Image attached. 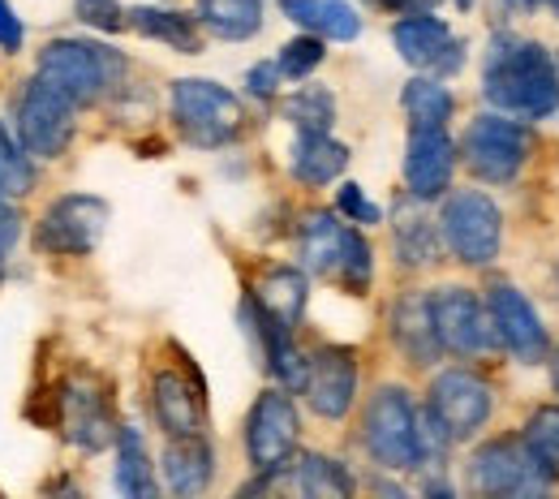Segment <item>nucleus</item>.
I'll return each mask as SVG.
<instances>
[{
    "label": "nucleus",
    "instance_id": "obj_1",
    "mask_svg": "<svg viewBox=\"0 0 559 499\" xmlns=\"http://www.w3.org/2000/svg\"><path fill=\"white\" fill-rule=\"evenodd\" d=\"M483 95L495 112L547 121L559 112V66L538 39L495 31L483 57Z\"/></svg>",
    "mask_w": 559,
    "mask_h": 499
},
{
    "label": "nucleus",
    "instance_id": "obj_2",
    "mask_svg": "<svg viewBox=\"0 0 559 499\" xmlns=\"http://www.w3.org/2000/svg\"><path fill=\"white\" fill-rule=\"evenodd\" d=\"M126 70H130L126 57L99 39H52L39 52L35 73L57 91H66L78 108H91L126 82Z\"/></svg>",
    "mask_w": 559,
    "mask_h": 499
},
{
    "label": "nucleus",
    "instance_id": "obj_3",
    "mask_svg": "<svg viewBox=\"0 0 559 499\" xmlns=\"http://www.w3.org/2000/svg\"><path fill=\"white\" fill-rule=\"evenodd\" d=\"M168 108H173L177 134L199 151H219V146L237 143L246 130V104L211 78H177Z\"/></svg>",
    "mask_w": 559,
    "mask_h": 499
},
{
    "label": "nucleus",
    "instance_id": "obj_4",
    "mask_svg": "<svg viewBox=\"0 0 559 499\" xmlns=\"http://www.w3.org/2000/svg\"><path fill=\"white\" fill-rule=\"evenodd\" d=\"M361 448L370 452V461L379 470H396V474L421 470L418 405L401 383H383L370 396V405L361 414Z\"/></svg>",
    "mask_w": 559,
    "mask_h": 499
},
{
    "label": "nucleus",
    "instance_id": "obj_5",
    "mask_svg": "<svg viewBox=\"0 0 559 499\" xmlns=\"http://www.w3.org/2000/svg\"><path fill=\"white\" fill-rule=\"evenodd\" d=\"M461 159L465 168L483 181V186H508L521 177V168L530 164V151H534V130L530 121H516L508 112H483L465 126L461 134Z\"/></svg>",
    "mask_w": 559,
    "mask_h": 499
},
{
    "label": "nucleus",
    "instance_id": "obj_6",
    "mask_svg": "<svg viewBox=\"0 0 559 499\" xmlns=\"http://www.w3.org/2000/svg\"><path fill=\"white\" fill-rule=\"evenodd\" d=\"M439 233L456 263L490 268L503 250V212L483 190H452V194H443Z\"/></svg>",
    "mask_w": 559,
    "mask_h": 499
},
{
    "label": "nucleus",
    "instance_id": "obj_7",
    "mask_svg": "<svg viewBox=\"0 0 559 499\" xmlns=\"http://www.w3.org/2000/svg\"><path fill=\"white\" fill-rule=\"evenodd\" d=\"M13 130L22 146L35 159H61L70 151L73 134H78V104L66 91H57L52 82H44L39 73L22 86L17 108H13Z\"/></svg>",
    "mask_w": 559,
    "mask_h": 499
},
{
    "label": "nucleus",
    "instance_id": "obj_8",
    "mask_svg": "<svg viewBox=\"0 0 559 499\" xmlns=\"http://www.w3.org/2000/svg\"><path fill=\"white\" fill-rule=\"evenodd\" d=\"M465 478L483 496H543L556 487V478L538 465V456L525 448V439H487L474 448Z\"/></svg>",
    "mask_w": 559,
    "mask_h": 499
},
{
    "label": "nucleus",
    "instance_id": "obj_9",
    "mask_svg": "<svg viewBox=\"0 0 559 499\" xmlns=\"http://www.w3.org/2000/svg\"><path fill=\"white\" fill-rule=\"evenodd\" d=\"M112 207L99 194H66L57 199L35 224V250L52 259H82L108 233Z\"/></svg>",
    "mask_w": 559,
    "mask_h": 499
},
{
    "label": "nucleus",
    "instance_id": "obj_10",
    "mask_svg": "<svg viewBox=\"0 0 559 499\" xmlns=\"http://www.w3.org/2000/svg\"><path fill=\"white\" fill-rule=\"evenodd\" d=\"M301 418L288 388H267L246 414V456L254 474H280L297 456Z\"/></svg>",
    "mask_w": 559,
    "mask_h": 499
},
{
    "label": "nucleus",
    "instance_id": "obj_11",
    "mask_svg": "<svg viewBox=\"0 0 559 499\" xmlns=\"http://www.w3.org/2000/svg\"><path fill=\"white\" fill-rule=\"evenodd\" d=\"M430 314H435V332L443 354L452 357H487L499 349L495 328H490L487 301H478V293L465 285H443L430 293Z\"/></svg>",
    "mask_w": 559,
    "mask_h": 499
},
{
    "label": "nucleus",
    "instance_id": "obj_12",
    "mask_svg": "<svg viewBox=\"0 0 559 499\" xmlns=\"http://www.w3.org/2000/svg\"><path fill=\"white\" fill-rule=\"evenodd\" d=\"M426 405L435 409V418L448 427L452 439H474L490 423V414H495V388L478 370L452 366V370H439L430 379Z\"/></svg>",
    "mask_w": 559,
    "mask_h": 499
},
{
    "label": "nucleus",
    "instance_id": "obj_13",
    "mask_svg": "<svg viewBox=\"0 0 559 499\" xmlns=\"http://www.w3.org/2000/svg\"><path fill=\"white\" fill-rule=\"evenodd\" d=\"M487 314H490V328H495L499 349L512 354L521 366H543V361L551 357L547 323H543V314L534 310V301L516 285H508V281L490 285Z\"/></svg>",
    "mask_w": 559,
    "mask_h": 499
},
{
    "label": "nucleus",
    "instance_id": "obj_14",
    "mask_svg": "<svg viewBox=\"0 0 559 499\" xmlns=\"http://www.w3.org/2000/svg\"><path fill=\"white\" fill-rule=\"evenodd\" d=\"M392 44L405 66L435 73V78H452L456 70H465V39H456L452 26L443 17H435L430 9L401 13L392 26Z\"/></svg>",
    "mask_w": 559,
    "mask_h": 499
},
{
    "label": "nucleus",
    "instance_id": "obj_15",
    "mask_svg": "<svg viewBox=\"0 0 559 499\" xmlns=\"http://www.w3.org/2000/svg\"><path fill=\"white\" fill-rule=\"evenodd\" d=\"M301 396L323 423L349 418L353 401H357V354L349 345H323L306 357Z\"/></svg>",
    "mask_w": 559,
    "mask_h": 499
},
{
    "label": "nucleus",
    "instance_id": "obj_16",
    "mask_svg": "<svg viewBox=\"0 0 559 499\" xmlns=\"http://www.w3.org/2000/svg\"><path fill=\"white\" fill-rule=\"evenodd\" d=\"M456 159H461V146L452 143L448 126H409V143H405V190L414 199H421V203L443 199L452 190Z\"/></svg>",
    "mask_w": 559,
    "mask_h": 499
},
{
    "label": "nucleus",
    "instance_id": "obj_17",
    "mask_svg": "<svg viewBox=\"0 0 559 499\" xmlns=\"http://www.w3.org/2000/svg\"><path fill=\"white\" fill-rule=\"evenodd\" d=\"M61 427H66V439L86 456L112 448L117 430H121L117 418H112V405H108L104 388L91 375H78V379L66 383V392H61Z\"/></svg>",
    "mask_w": 559,
    "mask_h": 499
},
{
    "label": "nucleus",
    "instance_id": "obj_18",
    "mask_svg": "<svg viewBox=\"0 0 559 499\" xmlns=\"http://www.w3.org/2000/svg\"><path fill=\"white\" fill-rule=\"evenodd\" d=\"M353 224H345L341 212H306L297 224V259L310 276L336 281L349 254Z\"/></svg>",
    "mask_w": 559,
    "mask_h": 499
},
{
    "label": "nucleus",
    "instance_id": "obj_19",
    "mask_svg": "<svg viewBox=\"0 0 559 499\" xmlns=\"http://www.w3.org/2000/svg\"><path fill=\"white\" fill-rule=\"evenodd\" d=\"M151 414L168 439L173 435H199L207 427L203 388L194 379H186L181 370H155L151 375Z\"/></svg>",
    "mask_w": 559,
    "mask_h": 499
},
{
    "label": "nucleus",
    "instance_id": "obj_20",
    "mask_svg": "<svg viewBox=\"0 0 559 499\" xmlns=\"http://www.w3.org/2000/svg\"><path fill=\"white\" fill-rule=\"evenodd\" d=\"M392 250H396V263L405 272H421V268L439 263V254H443L439 219L426 212V203L414 199L409 190L392 207Z\"/></svg>",
    "mask_w": 559,
    "mask_h": 499
},
{
    "label": "nucleus",
    "instance_id": "obj_21",
    "mask_svg": "<svg viewBox=\"0 0 559 499\" xmlns=\"http://www.w3.org/2000/svg\"><path fill=\"white\" fill-rule=\"evenodd\" d=\"M159 470H164V487L173 496H203L215 478V448L203 430L199 435H173L164 456H159Z\"/></svg>",
    "mask_w": 559,
    "mask_h": 499
},
{
    "label": "nucleus",
    "instance_id": "obj_22",
    "mask_svg": "<svg viewBox=\"0 0 559 499\" xmlns=\"http://www.w3.org/2000/svg\"><path fill=\"white\" fill-rule=\"evenodd\" d=\"M388 328H392L396 349L409 357L414 366H435L439 354H443L439 332H435V314H430V293H418V288H414V293L396 297Z\"/></svg>",
    "mask_w": 559,
    "mask_h": 499
},
{
    "label": "nucleus",
    "instance_id": "obj_23",
    "mask_svg": "<svg viewBox=\"0 0 559 499\" xmlns=\"http://www.w3.org/2000/svg\"><path fill=\"white\" fill-rule=\"evenodd\" d=\"M250 301H254L259 314H267L272 323L297 332V323H301V314H306V301H310V281H306L301 268H267V272L259 276Z\"/></svg>",
    "mask_w": 559,
    "mask_h": 499
},
{
    "label": "nucleus",
    "instance_id": "obj_24",
    "mask_svg": "<svg viewBox=\"0 0 559 499\" xmlns=\"http://www.w3.org/2000/svg\"><path fill=\"white\" fill-rule=\"evenodd\" d=\"M280 13L293 26L332 44H353L361 35V13L349 0H280Z\"/></svg>",
    "mask_w": 559,
    "mask_h": 499
},
{
    "label": "nucleus",
    "instance_id": "obj_25",
    "mask_svg": "<svg viewBox=\"0 0 559 499\" xmlns=\"http://www.w3.org/2000/svg\"><path fill=\"white\" fill-rule=\"evenodd\" d=\"M130 26L142 39L168 44L181 57H199L203 52V22L199 13H181V9H159V4H134L130 9Z\"/></svg>",
    "mask_w": 559,
    "mask_h": 499
},
{
    "label": "nucleus",
    "instance_id": "obj_26",
    "mask_svg": "<svg viewBox=\"0 0 559 499\" xmlns=\"http://www.w3.org/2000/svg\"><path fill=\"white\" fill-rule=\"evenodd\" d=\"M288 168L301 186H332L349 168V146L332 134H297L288 151Z\"/></svg>",
    "mask_w": 559,
    "mask_h": 499
},
{
    "label": "nucleus",
    "instance_id": "obj_27",
    "mask_svg": "<svg viewBox=\"0 0 559 499\" xmlns=\"http://www.w3.org/2000/svg\"><path fill=\"white\" fill-rule=\"evenodd\" d=\"M284 474L293 478V487L310 499H349L357 491L353 474L336 461V456H323V452H306L297 461L284 465Z\"/></svg>",
    "mask_w": 559,
    "mask_h": 499
},
{
    "label": "nucleus",
    "instance_id": "obj_28",
    "mask_svg": "<svg viewBox=\"0 0 559 499\" xmlns=\"http://www.w3.org/2000/svg\"><path fill=\"white\" fill-rule=\"evenodd\" d=\"M263 9L267 0H199V22L224 44H246L263 31Z\"/></svg>",
    "mask_w": 559,
    "mask_h": 499
},
{
    "label": "nucleus",
    "instance_id": "obj_29",
    "mask_svg": "<svg viewBox=\"0 0 559 499\" xmlns=\"http://www.w3.org/2000/svg\"><path fill=\"white\" fill-rule=\"evenodd\" d=\"M112 487L130 499H151L159 491L155 483V465H151V452H146V439L139 427H121L117 430V465H112Z\"/></svg>",
    "mask_w": 559,
    "mask_h": 499
},
{
    "label": "nucleus",
    "instance_id": "obj_30",
    "mask_svg": "<svg viewBox=\"0 0 559 499\" xmlns=\"http://www.w3.org/2000/svg\"><path fill=\"white\" fill-rule=\"evenodd\" d=\"M401 108H405L409 126H448L452 112H456V99H452V91L443 86V78L418 73V78L405 82V91H401Z\"/></svg>",
    "mask_w": 559,
    "mask_h": 499
},
{
    "label": "nucleus",
    "instance_id": "obj_31",
    "mask_svg": "<svg viewBox=\"0 0 559 499\" xmlns=\"http://www.w3.org/2000/svg\"><path fill=\"white\" fill-rule=\"evenodd\" d=\"M280 112H284V121L297 134H332V126H336V95L328 86H297L293 95H284Z\"/></svg>",
    "mask_w": 559,
    "mask_h": 499
},
{
    "label": "nucleus",
    "instance_id": "obj_32",
    "mask_svg": "<svg viewBox=\"0 0 559 499\" xmlns=\"http://www.w3.org/2000/svg\"><path fill=\"white\" fill-rule=\"evenodd\" d=\"M31 190H35V155L0 121V194L4 199H26Z\"/></svg>",
    "mask_w": 559,
    "mask_h": 499
},
{
    "label": "nucleus",
    "instance_id": "obj_33",
    "mask_svg": "<svg viewBox=\"0 0 559 499\" xmlns=\"http://www.w3.org/2000/svg\"><path fill=\"white\" fill-rule=\"evenodd\" d=\"M521 439L538 456V465L559 483V405H538L521 427Z\"/></svg>",
    "mask_w": 559,
    "mask_h": 499
},
{
    "label": "nucleus",
    "instance_id": "obj_34",
    "mask_svg": "<svg viewBox=\"0 0 559 499\" xmlns=\"http://www.w3.org/2000/svg\"><path fill=\"white\" fill-rule=\"evenodd\" d=\"M323 61H328V39H319V35H310V31H301L297 39H288L276 57L280 73H284V78H293V82L310 78Z\"/></svg>",
    "mask_w": 559,
    "mask_h": 499
},
{
    "label": "nucleus",
    "instance_id": "obj_35",
    "mask_svg": "<svg viewBox=\"0 0 559 499\" xmlns=\"http://www.w3.org/2000/svg\"><path fill=\"white\" fill-rule=\"evenodd\" d=\"M73 13L82 26H91L99 35H117L130 26V9L121 0H73Z\"/></svg>",
    "mask_w": 559,
    "mask_h": 499
},
{
    "label": "nucleus",
    "instance_id": "obj_36",
    "mask_svg": "<svg viewBox=\"0 0 559 499\" xmlns=\"http://www.w3.org/2000/svg\"><path fill=\"white\" fill-rule=\"evenodd\" d=\"M336 212L345 215L349 224H361V228H366V224H383V212L366 199V190H361L357 181H345V186L336 190Z\"/></svg>",
    "mask_w": 559,
    "mask_h": 499
},
{
    "label": "nucleus",
    "instance_id": "obj_37",
    "mask_svg": "<svg viewBox=\"0 0 559 499\" xmlns=\"http://www.w3.org/2000/svg\"><path fill=\"white\" fill-rule=\"evenodd\" d=\"M280 78H284V73H280L276 61H259L254 70L246 73V91H250L254 99H263V104H267V99H276L280 95Z\"/></svg>",
    "mask_w": 559,
    "mask_h": 499
},
{
    "label": "nucleus",
    "instance_id": "obj_38",
    "mask_svg": "<svg viewBox=\"0 0 559 499\" xmlns=\"http://www.w3.org/2000/svg\"><path fill=\"white\" fill-rule=\"evenodd\" d=\"M26 44V26L17 17V9L9 0H0V52H22Z\"/></svg>",
    "mask_w": 559,
    "mask_h": 499
},
{
    "label": "nucleus",
    "instance_id": "obj_39",
    "mask_svg": "<svg viewBox=\"0 0 559 499\" xmlns=\"http://www.w3.org/2000/svg\"><path fill=\"white\" fill-rule=\"evenodd\" d=\"M17 199H4L0 194V241L13 250L17 246V237H22V215H17V207H13Z\"/></svg>",
    "mask_w": 559,
    "mask_h": 499
},
{
    "label": "nucleus",
    "instance_id": "obj_40",
    "mask_svg": "<svg viewBox=\"0 0 559 499\" xmlns=\"http://www.w3.org/2000/svg\"><path fill=\"white\" fill-rule=\"evenodd\" d=\"M374 4H383L392 13H426V9H435V0H374Z\"/></svg>",
    "mask_w": 559,
    "mask_h": 499
},
{
    "label": "nucleus",
    "instance_id": "obj_41",
    "mask_svg": "<svg viewBox=\"0 0 559 499\" xmlns=\"http://www.w3.org/2000/svg\"><path fill=\"white\" fill-rule=\"evenodd\" d=\"M551 388H556V396H559V349L551 354Z\"/></svg>",
    "mask_w": 559,
    "mask_h": 499
},
{
    "label": "nucleus",
    "instance_id": "obj_42",
    "mask_svg": "<svg viewBox=\"0 0 559 499\" xmlns=\"http://www.w3.org/2000/svg\"><path fill=\"white\" fill-rule=\"evenodd\" d=\"M4 268H9V246L0 241V281H4Z\"/></svg>",
    "mask_w": 559,
    "mask_h": 499
},
{
    "label": "nucleus",
    "instance_id": "obj_43",
    "mask_svg": "<svg viewBox=\"0 0 559 499\" xmlns=\"http://www.w3.org/2000/svg\"><path fill=\"white\" fill-rule=\"evenodd\" d=\"M508 4H516V9H538L543 0H508Z\"/></svg>",
    "mask_w": 559,
    "mask_h": 499
},
{
    "label": "nucleus",
    "instance_id": "obj_44",
    "mask_svg": "<svg viewBox=\"0 0 559 499\" xmlns=\"http://www.w3.org/2000/svg\"><path fill=\"white\" fill-rule=\"evenodd\" d=\"M456 4H461V9H474V0H456Z\"/></svg>",
    "mask_w": 559,
    "mask_h": 499
},
{
    "label": "nucleus",
    "instance_id": "obj_45",
    "mask_svg": "<svg viewBox=\"0 0 559 499\" xmlns=\"http://www.w3.org/2000/svg\"><path fill=\"white\" fill-rule=\"evenodd\" d=\"M547 4H551V13H556V17H559V0H547Z\"/></svg>",
    "mask_w": 559,
    "mask_h": 499
}]
</instances>
